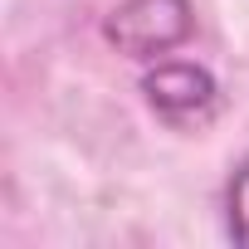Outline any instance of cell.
Listing matches in <instances>:
<instances>
[{
    "mask_svg": "<svg viewBox=\"0 0 249 249\" xmlns=\"http://www.w3.org/2000/svg\"><path fill=\"white\" fill-rule=\"evenodd\" d=\"M142 93L152 103V112L161 122H171V127H205V122L215 117L220 107V83L210 69L200 64H157L147 78H142Z\"/></svg>",
    "mask_w": 249,
    "mask_h": 249,
    "instance_id": "obj_2",
    "label": "cell"
},
{
    "mask_svg": "<svg viewBox=\"0 0 249 249\" xmlns=\"http://www.w3.org/2000/svg\"><path fill=\"white\" fill-rule=\"evenodd\" d=\"M225 230L234 244H249V161L230 176V191H225Z\"/></svg>",
    "mask_w": 249,
    "mask_h": 249,
    "instance_id": "obj_3",
    "label": "cell"
},
{
    "mask_svg": "<svg viewBox=\"0 0 249 249\" xmlns=\"http://www.w3.org/2000/svg\"><path fill=\"white\" fill-rule=\"evenodd\" d=\"M191 30H196L191 0H122L103 25L107 44L117 54H127V59L171 54V49H181L191 39Z\"/></svg>",
    "mask_w": 249,
    "mask_h": 249,
    "instance_id": "obj_1",
    "label": "cell"
}]
</instances>
